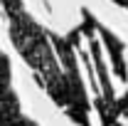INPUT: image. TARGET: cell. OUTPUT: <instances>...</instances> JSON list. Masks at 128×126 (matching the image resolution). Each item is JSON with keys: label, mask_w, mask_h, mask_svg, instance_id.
<instances>
[{"label": "cell", "mask_w": 128, "mask_h": 126, "mask_svg": "<svg viewBox=\"0 0 128 126\" xmlns=\"http://www.w3.org/2000/svg\"><path fill=\"white\" fill-rule=\"evenodd\" d=\"M10 62H8V57L0 52V89H5V87H10Z\"/></svg>", "instance_id": "5b68a950"}, {"label": "cell", "mask_w": 128, "mask_h": 126, "mask_svg": "<svg viewBox=\"0 0 128 126\" xmlns=\"http://www.w3.org/2000/svg\"><path fill=\"white\" fill-rule=\"evenodd\" d=\"M25 126H37V124H34V121H30V119H27V121H25Z\"/></svg>", "instance_id": "52a82bcc"}, {"label": "cell", "mask_w": 128, "mask_h": 126, "mask_svg": "<svg viewBox=\"0 0 128 126\" xmlns=\"http://www.w3.org/2000/svg\"><path fill=\"white\" fill-rule=\"evenodd\" d=\"M5 17H8V30L10 40L25 64L34 72L37 84L47 92V96L59 104L62 109L69 106V84L64 74L62 64L57 62V49L52 45V35H49L34 17L25 10L22 0H0Z\"/></svg>", "instance_id": "6da1fadb"}, {"label": "cell", "mask_w": 128, "mask_h": 126, "mask_svg": "<svg viewBox=\"0 0 128 126\" xmlns=\"http://www.w3.org/2000/svg\"><path fill=\"white\" fill-rule=\"evenodd\" d=\"M98 32H101V37H104L106 49L111 52V62H113V72H116V77H118V79H128L126 59H123V52H126L123 42H121V40H118L111 30H106V27H98Z\"/></svg>", "instance_id": "277c9868"}, {"label": "cell", "mask_w": 128, "mask_h": 126, "mask_svg": "<svg viewBox=\"0 0 128 126\" xmlns=\"http://www.w3.org/2000/svg\"><path fill=\"white\" fill-rule=\"evenodd\" d=\"M25 116L20 111V101H17L12 87L0 89V126H25Z\"/></svg>", "instance_id": "3957f363"}, {"label": "cell", "mask_w": 128, "mask_h": 126, "mask_svg": "<svg viewBox=\"0 0 128 126\" xmlns=\"http://www.w3.org/2000/svg\"><path fill=\"white\" fill-rule=\"evenodd\" d=\"M79 35H81V27L72 30L66 37L52 35V45L59 54L62 69L66 74V84H69V106L64 111L74 124L91 126L89 124V99H86V92H84V84H81V77H79V67H76V59H74V47L79 45Z\"/></svg>", "instance_id": "7a4b0ae2"}, {"label": "cell", "mask_w": 128, "mask_h": 126, "mask_svg": "<svg viewBox=\"0 0 128 126\" xmlns=\"http://www.w3.org/2000/svg\"><path fill=\"white\" fill-rule=\"evenodd\" d=\"M113 3H118L121 8H126V10H128V0H113Z\"/></svg>", "instance_id": "8992f818"}]
</instances>
